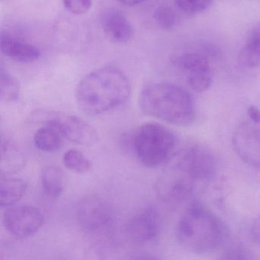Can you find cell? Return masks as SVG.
Masks as SVG:
<instances>
[{
  "label": "cell",
  "mask_w": 260,
  "mask_h": 260,
  "mask_svg": "<svg viewBox=\"0 0 260 260\" xmlns=\"http://www.w3.org/2000/svg\"><path fill=\"white\" fill-rule=\"evenodd\" d=\"M132 87L127 76L114 67L89 73L77 86L76 100L79 109L89 115L105 113L124 105Z\"/></svg>",
  "instance_id": "cell-1"
},
{
  "label": "cell",
  "mask_w": 260,
  "mask_h": 260,
  "mask_svg": "<svg viewBox=\"0 0 260 260\" xmlns=\"http://www.w3.org/2000/svg\"><path fill=\"white\" fill-rule=\"evenodd\" d=\"M177 237L184 248L199 255L217 252L226 244V225L211 210L199 202L191 204L182 214Z\"/></svg>",
  "instance_id": "cell-2"
},
{
  "label": "cell",
  "mask_w": 260,
  "mask_h": 260,
  "mask_svg": "<svg viewBox=\"0 0 260 260\" xmlns=\"http://www.w3.org/2000/svg\"><path fill=\"white\" fill-rule=\"evenodd\" d=\"M138 102L145 115L173 125L188 126L196 118L191 94L173 83L149 85L141 91Z\"/></svg>",
  "instance_id": "cell-3"
},
{
  "label": "cell",
  "mask_w": 260,
  "mask_h": 260,
  "mask_svg": "<svg viewBox=\"0 0 260 260\" xmlns=\"http://www.w3.org/2000/svg\"><path fill=\"white\" fill-rule=\"evenodd\" d=\"M177 138L173 131L157 122L141 124L133 137V148L141 164L150 168L167 164L174 156Z\"/></svg>",
  "instance_id": "cell-4"
},
{
  "label": "cell",
  "mask_w": 260,
  "mask_h": 260,
  "mask_svg": "<svg viewBox=\"0 0 260 260\" xmlns=\"http://www.w3.org/2000/svg\"><path fill=\"white\" fill-rule=\"evenodd\" d=\"M167 164L156 180V194L166 203H182L191 197L199 180L189 167L183 150L176 153Z\"/></svg>",
  "instance_id": "cell-5"
},
{
  "label": "cell",
  "mask_w": 260,
  "mask_h": 260,
  "mask_svg": "<svg viewBox=\"0 0 260 260\" xmlns=\"http://www.w3.org/2000/svg\"><path fill=\"white\" fill-rule=\"evenodd\" d=\"M114 217L109 204L97 196H87L77 205V221L80 228L90 235L108 234L113 226Z\"/></svg>",
  "instance_id": "cell-6"
},
{
  "label": "cell",
  "mask_w": 260,
  "mask_h": 260,
  "mask_svg": "<svg viewBox=\"0 0 260 260\" xmlns=\"http://www.w3.org/2000/svg\"><path fill=\"white\" fill-rule=\"evenodd\" d=\"M232 143L236 153L243 162L260 169V119L246 116L240 121L234 131Z\"/></svg>",
  "instance_id": "cell-7"
},
{
  "label": "cell",
  "mask_w": 260,
  "mask_h": 260,
  "mask_svg": "<svg viewBox=\"0 0 260 260\" xmlns=\"http://www.w3.org/2000/svg\"><path fill=\"white\" fill-rule=\"evenodd\" d=\"M3 220L10 234L18 238H26L40 231L45 223V217L36 207L21 205L7 210Z\"/></svg>",
  "instance_id": "cell-8"
},
{
  "label": "cell",
  "mask_w": 260,
  "mask_h": 260,
  "mask_svg": "<svg viewBox=\"0 0 260 260\" xmlns=\"http://www.w3.org/2000/svg\"><path fill=\"white\" fill-rule=\"evenodd\" d=\"M172 62L187 74L188 84L194 92H205L211 87L212 74L206 56L200 53H183L173 57Z\"/></svg>",
  "instance_id": "cell-9"
},
{
  "label": "cell",
  "mask_w": 260,
  "mask_h": 260,
  "mask_svg": "<svg viewBox=\"0 0 260 260\" xmlns=\"http://www.w3.org/2000/svg\"><path fill=\"white\" fill-rule=\"evenodd\" d=\"M47 121L55 124L65 138L76 144L92 146L98 141V135L95 128L75 115H53Z\"/></svg>",
  "instance_id": "cell-10"
},
{
  "label": "cell",
  "mask_w": 260,
  "mask_h": 260,
  "mask_svg": "<svg viewBox=\"0 0 260 260\" xmlns=\"http://www.w3.org/2000/svg\"><path fill=\"white\" fill-rule=\"evenodd\" d=\"M161 229L160 216L153 206L146 207L127 223L126 231L131 238L141 243L156 240Z\"/></svg>",
  "instance_id": "cell-11"
},
{
  "label": "cell",
  "mask_w": 260,
  "mask_h": 260,
  "mask_svg": "<svg viewBox=\"0 0 260 260\" xmlns=\"http://www.w3.org/2000/svg\"><path fill=\"white\" fill-rule=\"evenodd\" d=\"M101 25L106 36L115 43H126L134 36V27L127 16L118 10L109 9L103 13Z\"/></svg>",
  "instance_id": "cell-12"
},
{
  "label": "cell",
  "mask_w": 260,
  "mask_h": 260,
  "mask_svg": "<svg viewBox=\"0 0 260 260\" xmlns=\"http://www.w3.org/2000/svg\"><path fill=\"white\" fill-rule=\"evenodd\" d=\"M190 167L199 182L211 180L217 172V162L212 153L199 146L183 150Z\"/></svg>",
  "instance_id": "cell-13"
},
{
  "label": "cell",
  "mask_w": 260,
  "mask_h": 260,
  "mask_svg": "<svg viewBox=\"0 0 260 260\" xmlns=\"http://www.w3.org/2000/svg\"><path fill=\"white\" fill-rule=\"evenodd\" d=\"M0 48L9 58L20 63H31L39 60L41 56L37 47L7 35L1 37Z\"/></svg>",
  "instance_id": "cell-14"
},
{
  "label": "cell",
  "mask_w": 260,
  "mask_h": 260,
  "mask_svg": "<svg viewBox=\"0 0 260 260\" xmlns=\"http://www.w3.org/2000/svg\"><path fill=\"white\" fill-rule=\"evenodd\" d=\"M63 138L61 131L55 124L47 121L35 134V144L41 151L51 153L62 147Z\"/></svg>",
  "instance_id": "cell-15"
},
{
  "label": "cell",
  "mask_w": 260,
  "mask_h": 260,
  "mask_svg": "<svg viewBox=\"0 0 260 260\" xmlns=\"http://www.w3.org/2000/svg\"><path fill=\"white\" fill-rule=\"evenodd\" d=\"M28 184L24 179L2 176L0 181V205L9 207L17 203L25 196Z\"/></svg>",
  "instance_id": "cell-16"
},
{
  "label": "cell",
  "mask_w": 260,
  "mask_h": 260,
  "mask_svg": "<svg viewBox=\"0 0 260 260\" xmlns=\"http://www.w3.org/2000/svg\"><path fill=\"white\" fill-rule=\"evenodd\" d=\"M25 159L23 153L17 144L9 139L2 138L1 143V170L7 174L17 171L23 167Z\"/></svg>",
  "instance_id": "cell-17"
},
{
  "label": "cell",
  "mask_w": 260,
  "mask_h": 260,
  "mask_svg": "<svg viewBox=\"0 0 260 260\" xmlns=\"http://www.w3.org/2000/svg\"><path fill=\"white\" fill-rule=\"evenodd\" d=\"M41 182L47 196L54 199L60 197L65 186L63 172L55 166H47L42 169Z\"/></svg>",
  "instance_id": "cell-18"
},
{
  "label": "cell",
  "mask_w": 260,
  "mask_h": 260,
  "mask_svg": "<svg viewBox=\"0 0 260 260\" xmlns=\"http://www.w3.org/2000/svg\"><path fill=\"white\" fill-rule=\"evenodd\" d=\"M239 62L248 68H256L260 64V24L248 36L239 54Z\"/></svg>",
  "instance_id": "cell-19"
},
{
  "label": "cell",
  "mask_w": 260,
  "mask_h": 260,
  "mask_svg": "<svg viewBox=\"0 0 260 260\" xmlns=\"http://www.w3.org/2000/svg\"><path fill=\"white\" fill-rule=\"evenodd\" d=\"M21 87L18 80L2 68L0 71V97L3 102L15 103L19 100Z\"/></svg>",
  "instance_id": "cell-20"
},
{
  "label": "cell",
  "mask_w": 260,
  "mask_h": 260,
  "mask_svg": "<svg viewBox=\"0 0 260 260\" xmlns=\"http://www.w3.org/2000/svg\"><path fill=\"white\" fill-rule=\"evenodd\" d=\"M63 162L66 168L76 173H86L92 167L91 161L82 152L74 149L64 153Z\"/></svg>",
  "instance_id": "cell-21"
},
{
  "label": "cell",
  "mask_w": 260,
  "mask_h": 260,
  "mask_svg": "<svg viewBox=\"0 0 260 260\" xmlns=\"http://www.w3.org/2000/svg\"><path fill=\"white\" fill-rule=\"evenodd\" d=\"M154 19L158 26L162 29H171L176 25V15L174 10L168 6H159L153 13Z\"/></svg>",
  "instance_id": "cell-22"
},
{
  "label": "cell",
  "mask_w": 260,
  "mask_h": 260,
  "mask_svg": "<svg viewBox=\"0 0 260 260\" xmlns=\"http://www.w3.org/2000/svg\"><path fill=\"white\" fill-rule=\"evenodd\" d=\"M176 5L184 13L196 14L209 8L212 0H176Z\"/></svg>",
  "instance_id": "cell-23"
},
{
  "label": "cell",
  "mask_w": 260,
  "mask_h": 260,
  "mask_svg": "<svg viewBox=\"0 0 260 260\" xmlns=\"http://www.w3.org/2000/svg\"><path fill=\"white\" fill-rule=\"evenodd\" d=\"M67 10L74 15L86 14L92 7V0H63Z\"/></svg>",
  "instance_id": "cell-24"
},
{
  "label": "cell",
  "mask_w": 260,
  "mask_h": 260,
  "mask_svg": "<svg viewBox=\"0 0 260 260\" xmlns=\"http://www.w3.org/2000/svg\"><path fill=\"white\" fill-rule=\"evenodd\" d=\"M223 258L226 259H250L252 253L243 245L233 244L225 250Z\"/></svg>",
  "instance_id": "cell-25"
},
{
  "label": "cell",
  "mask_w": 260,
  "mask_h": 260,
  "mask_svg": "<svg viewBox=\"0 0 260 260\" xmlns=\"http://www.w3.org/2000/svg\"><path fill=\"white\" fill-rule=\"evenodd\" d=\"M251 236L252 240L260 245V215L254 220L251 228Z\"/></svg>",
  "instance_id": "cell-26"
},
{
  "label": "cell",
  "mask_w": 260,
  "mask_h": 260,
  "mask_svg": "<svg viewBox=\"0 0 260 260\" xmlns=\"http://www.w3.org/2000/svg\"><path fill=\"white\" fill-rule=\"evenodd\" d=\"M118 1L126 7H135L145 2L146 0H118Z\"/></svg>",
  "instance_id": "cell-27"
}]
</instances>
